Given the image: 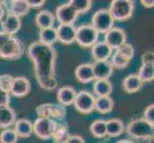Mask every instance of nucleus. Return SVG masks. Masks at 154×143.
Listing matches in <instances>:
<instances>
[{"instance_id":"nucleus-1","label":"nucleus","mask_w":154,"mask_h":143,"mask_svg":"<svg viewBox=\"0 0 154 143\" xmlns=\"http://www.w3.org/2000/svg\"><path fill=\"white\" fill-rule=\"evenodd\" d=\"M28 55L34 64V71L39 86L46 91H53L57 86L56 77L57 51L53 46L39 41L28 47Z\"/></svg>"},{"instance_id":"nucleus-2","label":"nucleus","mask_w":154,"mask_h":143,"mask_svg":"<svg viewBox=\"0 0 154 143\" xmlns=\"http://www.w3.org/2000/svg\"><path fill=\"white\" fill-rule=\"evenodd\" d=\"M126 133L134 139L152 140L154 136V125L144 118L132 119L126 127Z\"/></svg>"},{"instance_id":"nucleus-3","label":"nucleus","mask_w":154,"mask_h":143,"mask_svg":"<svg viewBox=\"0 0 154 143\" xmlns=\"http://www.w3.org/2000/svg\"><path fill=\"white\" fill-rule=\"evenodd\" d=\"M23 52L24 46L15 35H11L0 47V57L5 60H17L22 56Z\"/></svg>"},{"instance_id":"nucleus-4","label":"nucleus","mask_w":154,"mask_h":143,"mask_svg":"<svg viewBox=\"0 0 154 143\" xmlns=\"http://www.w3.org/2000/svg\"><path fill=\"white\" fill-rule=\"evenodd\" d=\"M109 12L114 20H128L134 12V2L132 0H113L110 4Z\"/></svg>"},{"instance_id":"nucleus-5","label":"nucleus","mask_w":154,"mask_h":143,"mask_svg":"<svg viewBox=\"0 0 154 143\" xmlns=\"http://www.w3.org/2000/svg\"><path fill=\"white\" fill-rule=\"evenodd\" d=\"M99 33L91 24H85L76 28V42L83 48H91L98 42Z\"/></svg>"},{"instance_id":"nucleus-6","label":"nucleus","mask_w":154,"mask_h":143,"mask_svg":"<svg viewBox=\"0 0 154 143\" xmlns=\"http://www.w3.org/2000/svg\"><path fill=\"white\" fill-rule=\"evenodd\" d=\"M114 22L115 20L111 15L109 10L100 9L93 14L91 25L99 34H105L106 31L113 28Z\"/></svg>"},{"instance_id":"nucleus-7","label":"nucleus","mask_w":154,"mask_h":143,"mask_svg":"<svg viewBox=\"0 0 154 143\" xmlns=\"http://www.w3.org/2000/svg\"><path fill=\"white\" fill-rule=\"evenodd\" d=\"M35 112L38 118H47L54 120L65 119V115H66L65 107L60 103L41 104L36 107Z\"/></svg>"},{"instance_id":"nucleus-8","label":"nucleus","mask_w":154,"mask_h":143,"mask_svg":"<svg viewBox=\"0 0 154 143\" xmlns=\"http://www.w3.org/2000/svg\"><path fill=\"white\" fill-rule=\"evenodd\" d=\"M95 101H96L95 95L83 90V91L77 93L75 101L73 104L78 112L83 115H88L95 109Z\"/></svg>"},{"instance_id":"nucleus-9","label":"nucleus","mask_w":154,"mask_h":143,"mask_svg":"<svg viewBox=\"0 0 154 143\" xmlns=\"http://www.w3.org/2000/svg\"><path fill=\"white\" fill-rule=\"evenodd\" d=\"M55 125L56 120L54 119L38 118L33 123V132L40 139H50L54 133Z\"/></svg>"},{"instance_id":"nucleus-10","label":"nucleus","mask_w":154,"mask_h":143,"mask_svg":"<svg viewBox=\"0 0 154 143\" xmlns=\"http://www.w3.org/2000/svg\"><path fill=\"white\" fill-rule=\"evenodd\" d=\"M103 42L112 50H117L126 43V34L123 29L113 27L104 34Z\"/></svg>"},{"instance_id":"nucleus-11","label":"nucleus","mask_w":154,"mask_h":143,"mask_svg":"<svg viewBox=\"0 0 154 143\" xmlns=\"http://www.w3.org/2000/svg\"><path fill=\"white\" fill-rule=\"evenodd\" d=\"M78 13L69 3L58 6L56 10V16L60 24L62 25H73L77 20Z\"/></svg>"},{"instance_id":"nucleus-12","label":"nucleus","mask_w":154,"mask_h":143,"mask_svg":"<svg viewBox=\"0 0 154 143\" xmlns=\"http://www.w3.org/2000/svg\"><path fill=\"white\" fill-rule=\"evenodd\" d=\"M31 91V83L28 78L25 76H15L14 77L10 94L15 97H24Z\"/></svg>"},{"instance_id":"nucleus-13","label":"nucleus","mask_w":154,"mask_h":143,"mask_svg":"<svg viewBox=\"0 0 154 143\" xmlns=\"http://www.w3.org/2000/svg\"><path fill=\"white\" fill-rule=\"evenodd\" d=\"M93 70L95 80H100V79H108L112 76L114 68L109 60L105 61H95L93 63Z\"/></svg>"},{"instance_id":"nucleus-14","label":"nucleus","mask_w":154,"mask_h":143,"mask_svg":"<svg viewBox=\"0 0 154 143\" xmlns=\"http://www.w3.org/2000/svg\"><path fill=\"white\" fill-rule=\"evenodd\" d=\"M57 40L61 43L70 45L76 41V27L74 25H62L57 28Z\"/></svg>"},{"instance_id":"nucleus-15","label":"nucleus","mask_w":154,"mask_h":143,"mask_svg":"<svg viewBox=\"0 0 154 143\" xmlns=\"http://www.w3.org/2000/svg\"><path fill=\"white\" fill-rule=\"evenodd\" d=\"M75 76L81 83H89L95 80L93 64L91 63H82L79 64L75 71Z\"/></svg>"},{"instance_id":"nucleus-16","label":"nucleus","mask_w":154,"mask_h":143,"mask_svg":"<svg viewBox=\"0 0 154 143\" xmlns=\"http://www.w3.org/2000/svg\"><path fill=\"white\" fill-rule=\"evenodd\" d=\"M21 28V19L14 14L7 13L5 18L1 21L2 31L11 35H14Z\"/></svg>"},{"instance_id":"nucleus-17","label":"nucleus","mask_w":154,"mask_h":143,"mask_svg":"<svg viewBox=\"0 0 154 143\" xmlns=\"http://www.w3.org/2000/svg\"><path fill=\"white\" fill-rule=\"evenodd\" d=\"M91 54L95 61H105L112 55L113 50L104 42H97L91 47Z\"/></svg>"},{"instance_id":"nucleus-18","label":"nucleus","mask_w":154,"mask_h":143,"mask_svg":"<svg viewBox=\"0 0 154 143\" xmlns=\"http://www.w3.org/2000/svg\"><path fill=\"white\" fill-rule=\"evenodd\" d=\"M70 136L69 135V125L65 119L56 120L55 130L53 133L52 139L55 143H65Z\"/></svg>"},{"instance_id":"nucleus-19","label":"nucleus","mask_w":154,"mask_h":143,"mask_svg":"<svg viewBox=\"0 0 154 143\" xmlns=\"http://www.w3.org/2000/svg\"><path fill=\"white\" fill-rule=\"evenodd\" d=\"M17 121V114L10 105L0 107V129H8Z\"/></svg>"},{"instance_id":"nucleus-20","label":"nucleus","mask_w":154,"mask_h":143,"mask_svg":"<svg viewBox=\"0 0 154 143\" xmlns=\"http://www.w3.org/2000/svg\"><path fill=\"white\" fill-rule=\"evenodd\" d=\"M77 95L76 90L72 86H63L57 90V101L62 106H70L75 101Z\"/></svg>"},{"instance_id":"nucleus-21","label":"nucleus","mask_w":154,"mask_h":143,"mask_svg":"<svg viewBox=\"0 0 154 143\" xmlns=\"http://www.w3.org/2000/svg\"><path fill=\"white\" fill-rule=\"evenodd\" d=\"M30 6L27 0H13L8 5V13L14 14L17 17L24 16L30 12Z\"/></svg>"},{"instance_id":"nucleus-22","label":"nucleus","mask_w":154,"mask_h":143,"mask_svg":"<svg viewBox=\"0 0 154 143\" xmlns=\"http://www.w3.org/2000/svg\"><path fill=\"white\" fill-rule=\"evenodd\" d=\"M55 19L56 17L53 13L49 12V10H40L35 15V24L39 28V30L48 29L54 26Z\"/></svg>"},{"instance_id":"nucleus-23","label":"nucleus","mask_w":154,"mask_h":143,"mask_svg":"<svg viewBox=\"0 0 154 143\" xmlns=\"http://www.w3.org/2000/svg\"><path fill=\"white\" fill-rule=\"evenodd\" d=\"M143 81L137 75L127 76L123 81V88L128 94H134L139 92L143 87Z\"/></svg>"},{"instance_id":"nucleus-24","label":"nucleus","mask_w":154,"mask_h":143,"mask_svg":"<svg viewBox=\"0 0 154 143\" xmlns=\"http://www.w3.org/2000/svg\"><path fill=\"white\" fill-rule=\"evenodd\" d=\"M93 91H94V94H96L98 97H109L110 94L113 91L112 83L109 80H105V79L95 80L93 84Z\"/></svg>"},{"instance_id":"nucleus-25","label":"nucleus","mask_w":154,"mask_h":143,"mask_svg":"<svg viewBox=\"0 0 154 143\" xmlns=\"http://www.w3.org/2000/svg\"><path fill=\"white\" fill-rule=\"evenodd\" d=\"M14 131L18 137H29L33 133V123L30 120L21 118L14 122Z\"/></svg>"},{"instance_id":"nucleus-26","label":"nucleus","mask_w":154,"mask_h":143,"mask_svg":"<svg viewBox=\"0 0 154 143\" xmlns=\"http://www.w3.org/2000/svg\"><path fill=\"white\" fill-rule=\"evenodd\" d=\"M125 130L124 122L119 118H112L106 121V135L116 137L122 135Z\"/></svg>"},{"instance_id":"nucleus-27","label":"nucleus","mask_w":154,"mask_h":143,"mask_svg":"<svg viewBox=\"0 0 154 143\" xmlns=\"http://www.w3.org/2000/svg\"><path fill=\"white\" fill-rule=\"evenodd\" d=\"M114 108V101L110 97H97L95 101V110L99 113L105 115L109 114Z\"/></svg>"},{"instance_id":"nucleus-28","label":"nucleus","mask_w":154,"mask_h":143,"mask_svg":"<svg viewBox=\"0 0 154 143\" xmlns=\"http://www.w3.org/2000/svg\"><path fill=\"white\" fill-rule=\"evenodd\" d=\"M38 36H39L38 41L43 44H46V45L53 46L57 41V29L54 27L39 30Z\"/></svg>"},{"instance_id":"nucleus-29","label":"nucleus","mask_w":154,"mask_h":143,"mask_svg":"<svg viewBox=\"0 0 154 143\" xmlns=\"http://www.w3.org/2000/svg\"><path fill=\"white\" fill-rule=\"evenodd\" d=\"M137 76L144 82H150L154 79V64H142Z\"/></svg>"},{"instance_id":"nucleus-30","label":"nucleus","mask_w":154,"mask_h":143,"mask_svg":"<svg viewBox=\"0 0 154 143\" xmlns=\"http://www.w3.org/2000/svg\"><path fill=\"white\" fill-rule=\"evenodd\" d=\"M90 131L95 137H103L106 136V121L103 119L94 120L90 125Z\"/></svg>"},{"instance_id":"nucleus-31","label":"nucleus","mask_w":154,"mask_h":143,"mask_svg":"<svg viewBox=\"0 0 154 143\" xmlns=\"http://www.w3.org/2000/svg\"><path fill=\"white\" fill-rule=\"evenodd\" d=\"M68 3L74 8L78 14L88 13L93 4V2L90 0H71Z\"/></svg>"},{"instance_id":"nucleus-32","label":"nucleus","mask_w":154,"mask_h":143,"mask_svg":"<svg viewBox=\"0 0 154 143\" xmlns=\"http://www.w3.org/2000/svg\"><path fill=\"white\" fill-rule=\"evenodd\" d=\"M18 136L14 129H4L0 134V143H17Z\"/></svg>"},{"instance_id":"nucleus-33","label":"nucleus","mask_w":154,"mask_h":143,"mask_svg":"<svg viewBox=\"0 0 154 143\" xmlns=\"http://www.w3.org/2000/svg\"><path fill=\"white\" fill-rule=\"evenodd\" d=\"M119 55H121L123 57H125L127 60H131L134 57L135 55V49L130 43H125L123 46H121L119 49L115 50Z\"/></svg>"},{"instance_id":"nucleus-34","label":"nucleus","mask_w":154,"mask_h":143,"mask_svg":"<svg viewBox=\"0 0 154 143\" xmlns=\"http://www.w3.org/2000/svg\"><path fill=\"white\" fill-rule=\"evenodd\" d=\"M111 64H112L113 68L117 69H125L127 66L129 65V60L125 59V57H123L121 55H119L118 52L115 51L114 54L111 55Z\"/></svg>"},{"instance_id":"nucleus-35","label":"nucleus","mask_w":154,"mask_h":143,"mask_svg":"<svg viewBox=\"0 0 154 143\" xmlns=\"http://www.w3.org/2000/svg\"><path fill=\"white\" fill-rule=\"evenodd\" d=\"M13 80H14V77L11 75H9V73L0 75V89H1L2 91L10 94Z\"/></svg>"},{"instance_id":"nucleus-36","label":"nucleus","mask_w":154,"mask_h":143,"mask_svg":"<svg viewBox=\"0 0 154 143\" xmlns=\"http://www.w3.org/2000/svg\"><path fill=\"white\" fill-rule=\"evenodd\" d=\"M144 119H146L147 122H149L150 124L154 125V105L153 103L148 105L146 108L144 112Z\"/></svg>"},{"instance_id":"nucleus-37","label":"nucleus","mask_w":154,"mask_h":143,"mask_svg":"<svg viewBox=\"0 0 154 143\" xmlns=\"http://www.w3.org/2000/svg\"><path fill=\"white\" fill-rule=\"evenodd\" d=\"M142 64H154V52L152 51H148L143 54Z\"/></svg>"},{"instance_id":"nucleus-38","label":"nucleus","mask_w":154,"mask_h":143,"mask_svg":"<svg viewBox=\"0 0 154 143\" xmlns=\"http://www.w3.org/2000/svg\"><path fill=\"white\" fill-rule=\"evenodd\" d=\"M10 103V94L2 91L0 89V107L1 106H6Z\"/></svg>"},{"instance_id":"nucleus-39","label":"nucleus","mask_w":154,"mask_h":143,"mask_svg":"<svg viewBox=\"0 0 154 143\" xmlns=\"http://www.w3.org/2000/svg\"><path fill=\"white\" fill-rule=\"evenodd\" d=\"M65 143H85V140L82 136L79 135H73L68 137V139Z\"/></svg>"},{"instance_id":"nucleus-40","label":"nucleus","mask_w":154,"mask_h":143,"mask_svg":"<svg viewBox=\"0 0 154 143\" xmlns=\"http://www.w3.org/2000/svg\"><path fill=\"white\" fill-rule=\"evenodd\" d=\"M27 1L30 8H39L45 4L44 0H38V1H36V0H27Z\"/></svg>"},{"instance_id":"nucleus-41","label":"nucleus","mask_w":154,"mask_h":143,"mask_svg":"<svg viewBox=\"0 0 154 143\" xmlns=\"http://www.w3.org/2000/svg\"><path fill=\"white\" fill-rule=\"evenodd\" d=\"M10 36H11V34L4 33V31H0V47L3 45V43L5 41H7L9 39Z\"/></svg>"},{"instance_id":"nucleus-42","label":"nucleus","mask_w":154,"mask_h":143,"mask_svg":"<svg viewBox=\"0 0 154 143\" xmlns=\"http://www.w3.org/2000/svg\"><path fill=\"white\" fill-rule=\"evenodd\" d=\"M1 3L2 2L0 1V23L5 18V16H6V8H5V5Z\"/></svg>"},{"instance_id":"nucleus-43","label":"nucleus","mask_w":154,"mask_h":143,"mask_svg":"<svg viewBox=\"0 0 154 143\" xmlns=\"http://www.w3.org/2000/svg\"><path fill=\"white\" fill-rule=\"evenodd\" d=\"M141 3L143 4V6H144L145 8H147V9H150V8L154 7L153 0H142Z\"/></svg>"},{"instance_id":"nucleus-44","label":"nucleus","mask_w":154,"mask_h":143,"mask_svg":"<svg viewBox=\"0 0 154 143\" xmlns=\"http://www.w3.org/2000/svg\"><path fill=\"white\" fill-rule=\"evenodd\" d=\"M117 143H134L133 141H130V140H127V139H124V140H120Z\"/></svg>"}]
</instances>
